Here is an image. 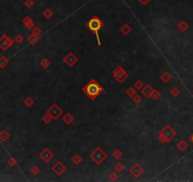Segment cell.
<instances>
[{"label": "cell", "instance_id": "cell-1", "mask_svg": "<svg viewBox=\"0 0 193 182\" xmlns=\"http://www.w3.org/2000/svg\"><path fill=\"white\" fill-rule=\"evenodd\" d=\"M82 91L91 101H94L100 96L102 92H103L104 88L97 80L91 79L86 85H84L82 87Z\"/></svg>", "mask_w": 193, "mask_h": 182}, {"label": "cell", "instance_id": "cell-2", "mask_svg": "<svg viewBox=\"0 0 193 182\" xmlns=\"http://www.w3.org/2000/svg\"><path fill=\"white\" fill-rule=\"evenodd\" d=\"M103 27H104V23L98 16H95L94 15L86 22V28L89 30V31H91L96 36L98 47H100V46H101L99 32H100V30L102 29H103Z\"/></svg>", "mask_w": 193, "mask_h": 182}, {"label": "cell", "instance_id": "cell-3", "mask_svg": "<svg viewBox=\"0 0 193 182\" xmlns=\"http://www.w3.org/2000/svg\"><path fill=\"white\" fill-rule=\"evenodd\" d=\"M177 136V131L172 126L167 124L158 133V140L161 143H168Z\"/></svg>", "mask_w": 193, "mask_h": 182}, {"label": "cell", "instance_id": "cell-4", "mask_svg": "<svg viewBox=\"0 0 193 182\" xmlns=\"http://www.w3.org/2000/svg\"><path fill=\"white\" fill-rule=\"evenodd\" d=\"M89 157L97 166H100L108 158V154L101 147H97L90 153Z\"/></svg>", "mask_w": 193, "mask_h": 182}, {"label": "cell", "instance_id": "cell-5", "mask_svg": "<svg viewBox=\"0 0 193 182\" xmlns=\"http://www.w3.org/2000/svg\"><path fill=\"white\" fill-rule=\"evenodd\" d=\"M112 76H113L114 80H115L117 83H118L119 85H122L128 79L129 74L126 71V69H125V68L122 65H118L115 68V69L113 70Z\"/></svg>", "mask_w": 193, "mask_h": 182}, {"label": "cell", "instance_id": "cell-6", "mask_svg": "<svg viewBox=\"0 0 193 182\" xmlns=\"http://www.w3.org/2000/svg\"><path fill=\"white\" fill-rule=\"evenodd\" d=\"M47 113L49 114L51 116L53 121H57L58 119H60L63 115H64V110L60 107V105L58 104H52L47 110Z\"/></svg>", "mask_w": 193, "mask_h": 182}, {"label": "cell", "instance_id": "cell-7", "mask_svg": "<svg viewBox=\"0 0 193 182\" xmlns=\"http://www.w3.org/2000/svg\"><path fill=\"white\" fill-rule=\"evenodd\" d=\"M145 172V170H144V167L141 166L139 163H134L133 164L130 169H129V174L134 178V179H138L139 177H141L143 176Z\"/></svg>", "mask_w": 193, "mask_h": 182}, {"label": "cell", "instance_id": "cell-8", "mask_svg": "<svg viewBox=\"0 0 193 182\" xmlns=\"http://www.w3.org/2000/svg\"><path fill=\"white\" fill-rule=\"evenodd\" d=\"M63 62H64L67 66H69V67H74V66L78 64L79 58H78V56L76 55L75 52L69 51V52H68V53L64 57Z\"/></svg>", "mask_w": 193, "mask_h": 182}, {"label": "cell", "instance_id": "cell-9", "mask_svg": "<svg viewBox=\"0 0 193 182\" xmlns=\"http://www.w3.org/2000/svg\"><path fill=\"white\" fill-rule=\"evenodd\" d=\"M51 171L57 176H62L67 171V167L63 163L62 160H57L51 166Z\"/></svg>", "mask_w": 193, "mask_h": 182}, {"label": "cell", "instance_id": "cell-10", "mask_svg": "<svg viewBox=\"0 0 193 182\" xmlns=\"http://www.w3.org/2000/svg\"><path fill=\"white\" fill-rule=\"evenodd\" d=\"M38 156L41 158V160L44 163H48L49 162L51 159L54 157V154L52 153L51 150H49L48 148H44L43 151H41L38 154Z\"/></svg>", "mask_w": 193, "mask_h": 182}, {"label": "cell", "instance_id": "cell-11", "mask_svg": "<svg viewBox=\"0 0 193 182\" xmlns=\"http://www.w3.org/2000/svg\"><path fill=\"white\" fill-rule=\"evenodd\" d=\"M13 43H14L13 39L4 35L1 39H0V48H1L3 50H6L10 47L11 45H13Z\"/></svg>", "mask_w": 193, "mask_h": 182}, {"label": "cell", "instance_id": "cell-12", "mask_svg": "<svg viewBox=\"0 0 193 182\" xmlns=\"http://www.w3.org/2000/svg\"><path fill=\"white\" fill-rule=\"evenodd\" d=\"M62 121L66 125V126H70V125L74 122V116L72 115V113L66 112V113H64L63 115Z\"/></svg>", "mask_w": 193, "mask_h": 182}, {"label": "cell", "instance_id": "cell-13", "mask_svg": "<svg viewBox=\"0 0 193 182\" xmlns=\"http://www.w3.org/2000/svg\"><path fill=\"white\" fill-rule=\"evenodd\" d=\"M141 90H142V94L144 95V97L149 99V98H151V94L153 90V87L151 85H145Z\"/></svg>", "mask_w": 193, "mask_h": 182}, {"label": "cell", "instance_id": "cell-14", "mask_svg": "<svg viewBox=\"0 0 193 182\" xmlns=\"http://www.w3.org/2000/svg\"><path fill=\"white\" fill-rule=\"evenodd\" d=\"M23 24L25 25V27L28 30H32L34 27H35V23H34V21L29 16H26L24 18V20H23Z\"/></svg>", "mask_w": 193, "mask_h": 182}, {"label": "cell", "instance_id": "cell-15", "mask_svg": "<svg viewBox=\"0 0 193 182\" xmlns=\"http://www.w3.org/2000/svg\"><path fill=\"white\" fill-rule=\"evenodd\" d=\"M172 75L170 74L168 71H164L161 75H160V80H161V82L164 83V84H168L169 83L170 81H172Z\"/></svg>", "mask_w": 193, "mask_h": 182}, {"label": "cell", "instance_id": "cell-16", "mask_svg": "<svg viewBox=\"0 0 193 182\" xmlns=\"http://www.w3.org/2000/svg\"><path fill=\"white\" fill-rule=\"evenodd\" d=\"M132 30H133L132 27L130 25H128V24H123L120 27V32H121L122 35H124V36H128L129 34L132 32Z\"/></svg>", "mask_w": 193, "mask_h": 182}, {"label": "cell", "instance_id": "cell-17", "mask_svg": "<svg viewBox=\"0 0 193 182\" xmlns=\"http://www.w3.org/2000/svg\"><path fill=\"white\" fill-rule=\"evenodd\" d=\"M71 161L74 165L76 166H79V165H81L83 161V156L79 155V154H75L74 156H72L71 157Z\"/></svg>", "mask_w": 193, "mask_h": 182}, {"label": "cell", "instance_id": "cell-18", "mask_svg": "<svg viewBox=\"0 0 193 182\" xmlns=\"http://www.w3.org/2000/svg\"><path fill=\"white\" fill-rule=\"evenodd\" d=\"M39 65L43 68V69H48L51 66V61L48 58H43L39 62Z\"/></svg>", "mask_w": 193, "mask_h": 182}, {"label": "cell", "instance_id": "cell-19", "mask_svg": "<svg viewBox=\"0 0 193 182\" xmlns=\"http://www.w3.org/2000/svg\"><path fill=\"white\" fill-rule=\"evenodd\" d=\"M176 148H177V150L180 151L181 153H184L187 148H188V144L185 141V140H180L177 144H176Z\"/></svg>", "mask_w": 193, "mask_h": 182}, {"label": "cell", "instance_id": "cell-20", "mask_svg": "<svg viewBox=\"0 0 193 182\" xmlns=\"http://www.w3.org/2000/svg\"><path fill=\"white\" fill-rule=\"evenodd\" d=\"M125 164L123 163V162H121V161H118V162H117L115 165H114V170L116 171L117 173H118V174H121L123 171L125 170Z\"/></svg>", "mask_w": 193, "mask_h": 182}, {"label": "cell", "instance_id": "cell-21", "mask_svg": "<svg viewBox=\"0 0 193 182\" xmlns=\"http://www.w3.org/2000/svg\"><path fill=\"white\" fill-rule=\"evenodd\" d=\"M112 156L115 158L116 160H120V159L122 158V156H123V153L120 149L117 148V149H115L112 152Z\"/></svg>", "mask_w": 193, "mask_h": 182}, {"label": "cell", "instance_id": "cell-22", "mask_svg": "<svg viewBox=\"0 0 193 182\" xmlns=\"http://www.w3.org/2000/svg\"><path fill=\"white\" fill-rule=\"evenodd\" d=\"M27 41H28L31 46H35V45H37V44L39 43L40 38H39V36H36V35H33V34H31L30 36L28 37Z\"/></svg>", "mask_w": 193, "mask_h": 182}, {"label": "cell", "instance_id": "cell-23", "mask_svg": "<svg viewBox=\"0 0 193 182\" xmlns=\"http://www.w3.org/2000/svg\"><path fill=\"white\" fill-rule=\"evenodd\" d=\"M160 98H161V92H160V91H159L158 89L153 88L152 92V94H151V99H152V101H158Z\"/></svg>", "mask_w": 193, "mask_h": 182}, {"label": "cell", "instance_id": "cell-24", "mask_svg": "<svg viewBox=\"0 0 193 182\" xmlns=\"http://www.w3.org/2000/svg\"><path fill=\"white\" fill-rule=\"evenodd\" d=\"M177 28H178V30H179L181 32H186V30L188 29V25L187 24L186 22H184V21H181V22H179V23H178V26H177Z\"/></svg>", "mask_w": 193, "mask_h": 182}, {"label": "cell", "instance_id": "cell-25", "mask_svg": "<svg viewBox=\"0 0 193 182\" xmlns=\"http://www.w3.org/2000/svg\"><path fill=\"white\" fill-rule=\"evenodd\" d=\"M34 104H35V101H34V99L31 98V97H27V98L24 100V105H25L27 107H29V108H30L31 106H33Z\"/></svg>", "mask_w": 193, "mask_h": 182}, {"label": "cell", "instance_id": "cell-26", "mask_svg": "<svg viewBox=\"0 0 193 182\" xmlns=\"http://www.w3.org/2000/svg\"><path fill=\"white\" fill-rule=\"evenodd\" d=\"M125 93H126V95L130 98H133L135 94H136V89L133 87V86H130L128 87L126 90H125Z\"/></svg>", "mask_w": 193, "mask_h": 182}, {"label": "cell", "instance_id": "cell-27", "mask_svg": "<svg viewBox=\"0 0 193 182\" xmlns=\"http://www.w3.org/2000/svg\"><path fill=\"white\" fill-rule=\"evenodd\" d=\"M29 173L33 176H37L41 174V169L38 166H32L29 170Z\"/></svg>", "mask_w": 193, "mask_h": 182}, {"label": "cell", "instance_id": "cell-28", "mask_svg": "<svg viewBox=\"0 0 193 182\" xmlns=\"http://www.w3.org/2000/svg\"><path fill=\"white\" fill-rule=\"evenodd\" d=\"M52 121H53V120H52L51 116L49 115V114H48L47 112H45V114L42 117V121H43L44 124H48V123H50Z\"/></svg>", "mask_w": 193, "mask_h": 182}, {"label": "cell", "instance_id": "cell-29", "mask_svg": "<svg viewBox=\"0 0 193 182\" xmlns=\"http://www.w3.org/2000/svg\"><path fill=\"white\" fill-rule=\"evenodd\" d=\"M132 100H133V102L134 105H138L141 104V101H143V98H142L140 95H138V94H135V95L132 98Z\"/></svg>", "mask_w": 193, "mask_h": 182}, {"label": "cell", "instance_id": "cell-30", "mask_svg": "<svg viewBox=\"0 0 193 182\" xmlns=\"http://www.w3.org/2000/svg\"><path fill=\"white\" fill-rule=\"evenodd\" d=\"M180 89L178 88V87H176V86H174V87H172V89L169 90V94L172 95V97H177V96H179L180 95Z\"/></svg>", "mask_w": 193, "mask_h": 182}, {"label": "cell", "instance_id": "cell-31", "mask_svg": "<svg viewBox=\"0 0 193 182\" xmlns=\"http://www.w3.org/2000/svg\"><path fill=\"white\" fill-rule=\"evenodd\" d=\"M42 32H43V30L38 26H35L31 30V34H33V35H36V36H40L42 34Z\"/></svg>", "mask_w": 193, "mask_h": 182}, {"label": "cell", "instance_id": "cell-32", "mask_svg": "<svg viewBox=\"0 0 193 182\" xmlns=\"http://www.w3.org/2000/svg\"><path fill=\"white\" fill-rule=\"evenodd\" d=\"M144 85H144V83L141 81V80H137V81L134 82V84H133V87H134L136 90H141V89L143 88Z\"/></svg>", "mask_w": 193, "mask_h": 182}, {"label": "cell", "instance_id": "cell-33", "mask_svg": "<svg viewBox=\"0 0 193 182\" xmlns=\"http://www.w3.org/2000/svg\"><path fill=\"white\" fill-rule=\"evenodd\" d=\"M43 15L44 18H47V19H50L53 15V13H52V10L50 9H47L45 10L44 13H43Z\"/></svg>", "mask_w": 193, "mask_h": 182}, {"label": "cell", "instance_id": "cell-34", "mask_svg": "<svg viewBox=\"0 0 193 182\" xmlns=\"http://www.w3.org/2000/svg\"><path fill=\"white\" fill-rule=\"evenodd\" d=\"M118 175H119V174L117 173L116 171H115V172H112V173L109 175V179H110L111 181H117V180L118 179V177H119Z\"/></svg>", "mask_w": 193, "mask_h": 182}, {"label": "cell", "instance_id": "cell-35", "mask_svg": "<svg viewBox=\"0 0 193 182\" xmlns=\"http://www.w3.org/2000/svg\"><path fill=\"white\" fill-rule=\"evenodd\" d=\"M10 138V135L6 132V131H3L1 134H0V139H1L2 141H6L8 140V139Z\"/></svg>", "mask_w": 193, "mask_h": 182}, {"label": "cell", "instance_id": "cell-36", "mask_svg": "<svg viewBox=\"0 0 193 182\" xmlns=\"http://www.w3.org/2000/svg\"><path fill=\"white\" fill-rule=\"evenodd\" d=\"M15 41H16V43L21 44L24 42V37H23V35H21V34H17L15 37Z\"/></svg>", "mask_w": 193, "mask_h": 182}, {"label": "cell", "instance_id": "cell-37", "mask_svg": "<svg viewBox=\"0 0 193 182\" xmlns=\"http://www.w3.org/2000/svg\"><path fill=\"white\" fill-rule=\"evenodd\" d=\"M8 162H9V164H10L11 167H14V166L15 165V163H16L14 158H10V159H9V161H8Z\"/></svg>", "mask_w": 193, "mask_h": 182}, {"label": "cell", "instance_id": "cell-38", "mask_svg": "<svg viewBox=\"0 0 193 182\" xmlns=\"http://www.w3.org/2000/svg\"><path fill=\"white\" fill-rule=\"evenodd\" d=\"M32 5H33V2H32V0H27V1H26V6H27V7L30 8V7H31Z\"/></svg>", "mask_w": 193, "mask_h": 182}, {"label": "cell", "instance_id": "cell-39", "mask_svg": "<svg viewBox=\"0 0 193 182\" xmlns=\"http://www.w3.org/2000/svg\"><path fill=\"white\" fill-rule=\"evenodd\" d=\"M139 2H140L142 5H147L148 3L150 2V0H139Z\"/></svg>", "mask_w": 193, "mask_h": 182}, {"label": "cell", "instance_id": "cell-40", "mask_svg": "<svg viewBox=\"0 0 193 182\" xmlns=\"http://www.w3.org/2000/svg\"><path fill=\"white\" fill-rule=\"evenodd\" d=\"M190 141H191V142L193 143V134H192V135L190 136Z\"/></svg>", "mask_w": 193, "mask_h": 182}]
</instances>
